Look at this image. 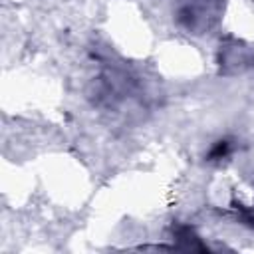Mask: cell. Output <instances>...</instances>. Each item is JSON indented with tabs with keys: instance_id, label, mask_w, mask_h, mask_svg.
I'll list each match as a JSON object with an SVG mask.
<instances>
[{
	"instance_id": "cell-1",
	"label": "cell",
	"mask_w": 254,
	"mask_h": 254,
	"mask_svg": "<svg viewBox=\"0 0 254 254\" xmlns=\"http://www.w3.org/2000/svg\"><path fill=\"white\" fill-rule=\"evenodd\" d=\"M222 0H177L175 2V24L192 36L210 32L222 18Z\"/></svg>"
},
{
	"instance_id": "cell-2",
	"label": "cell",
	"mask_w": 254,
	"mask_h": 254,
	"mask_svg": "<svg viewBox=\"0 0 254 254\" xmlns=\"http://www.w3.org/2000/svg\"><path fill=\"white\" fill-rule=\"evenodd\" d=\"M230 151H232V147H230V141L228 139H220V141H216L212 147H210V151H208V155H206V161H222V159H226L228 155H230Z\"/></svg>"
}]
</instances>
